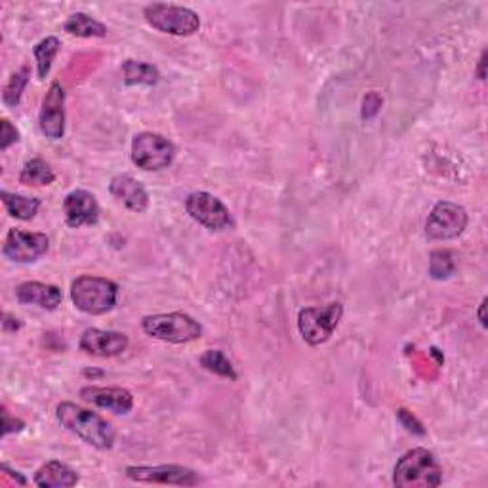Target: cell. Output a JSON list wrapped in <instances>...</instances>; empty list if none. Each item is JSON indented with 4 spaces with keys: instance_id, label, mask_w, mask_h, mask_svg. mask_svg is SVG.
Wrapping results in <instances>:
<instances>
[{
    "instance_id": "cell-28",
    "label": "cell",
    "mask_w": 488,
    "mask_h": 488,
    "mask_svg": "<svg viewBox=\"0 0 488 488\" xmlns=\"http://www.w3.org/2000/svg\"><path fill=\"white\" fill-rule=\"evenodd\" d=\"M382 103L384 101H382V98H379V94H376V92L367 94L363 100V113L360 115H363L365 120L374 119L379 113V110H382Z\"/></svg>"
},
{
    "instance_id": "cell-23",
    "label": "cell",
    "mask_w": 488,
    "mask_h": 488,
    "mask_svg": "<svg viewBox=\"0 0 488 488\" xmlns=\"http://www.w3.org/2000/svg\"><path fill=\"white\" fill-rule=\"evenodd\" d=\"M60 48H62V43L58 37H46L41 43L34 44L33 56H34V62H37V75L41 81H44L50 75L53 58L58 56Z\"/></svg>"
},
{
    "instance_id": "cell-18",
    "label": "cell",
    "mask_w": 488,
    "mask_h": 488,
    "mask_svg": "<svg viewBox=\"0 0 488 488\" xmlns=\"http://www.w3.org/2000/svg\"><path fill=\"white\" fill-rule=\"evenodd\" d=\"M79 474L67 464L52 460L41 465L34 474V484L41 488H71L79 484Z\"/></svg>"
},
{
    "instance_id": "cell-20",
    "label": "cell",
    "mask_w": 488,
    "mask_h": 488,
    "mask_svg": "<svg viewBox=\"0 0 488 488\" xmlns=\"http://www.w3.org/2000/svg\"><path fill=\"white\" fill-rule=\"evenodd\" d=\"M122 81L126 86H155L160 81V73L151 63L126 60L122 63Z\"/></svg>"
},
{
    "instance_id": "cell-27",
    "label": "cell",
    "mask_w": 488,
    "mask_h": 488,
    "mask_svg": "<svg viewBox=\"0 0 488 488\" xmlns=\"http://www.w3.org/2000/svg\"><path fill=\"white\" fill-rule=\"evenodd\" d=\"M17 141H20V130H17L8 119L0 120V149L6 151Z\"/></svg>"
},
{
    "instance_id": "cell-1",
    "label": "cell",
    "mask_w": 488,
    "mask_h": 488,
    "mask_svg": "<svg viewBox=\"0 0 488 488\" xmlns=\"http://www.w3.org/2000/svg\"><path fill=\"white\" fill-rule=\"evenodd\" d=\"M56 418L69 433H73L86 445L98 450H110L115 445L117 431L98 412L88 410L75 403H60L56 408Z\"/></svg>"
},
{
    "instance_id": "cell-10",
    "label": "cell",
    "mask_w": 488,
    "mask_h": 488,
    "mask_svg": "<svg viewBox=\"0 0 488 488\" xmlns=\"http://www.w3.org/2000/svg\"><path fill=\"white\" fill-rule=\"evenodd\" d=\"M124 475L136 483H157L176 486H196L201 483L196 472L184 465H130L124 469Z\"/></svg>"
},
{
    "instance_id": "cell-7",
    "label": "cell",
    "mask_w": 488,
    "mask_h": 488,
    "mask_svg": "<svg viewBox=\"0 0 488 488\" xmlns=\"http://www.w3.org/2000/svg\"><path fill=\"white\" fill-rule=\"evenodd\" d=\"M132 162L148 172H158L168 168L176 158V148L174 143L155 132H139L132 139L130 148Z\"/></svg>"
},
{
    "instance_id": "cell-11",
    "label": "cell",
    "mask_w": 488,
    "mask_h": 488,
    "mask_svg": "<svg viewBox=\"0 0 488 488\" xmlns=\"http://www.w3.org/2000/svg\"><path fill=\"white\" fill-rule=\"evenodd\" d=\"M50 248V239L44 233H27L22 229H10L3 254L14 263H34L43 258Z\"/></svg>"
},
{
    "instance_id": "cell-31",
    "label": "cell",
    "mask_w": 488,
    "mask_h": 488,
    "mask_svg": "<svg viewBox=\"0 0 488 488\" xmlns=\"http://www.w3.org/2000/svg\"><path fill=\"white\" fill-rule=\"evenodd\" d=\"M3 329L6 330V332H17V330H20L22 329V322H20V319H15V317H12V315H5V321H3Z\"/></svg>"
},
{
    "instance_id": "cell-32",
    "label": "cell",
    "mask_w": 488,
    "mask_h": 488,
    "mask_svg": "<svg viewBox=\"0 0 488 488\" xmlns=\"http://www.w3.org/2000/svg\"><path fill=\"white\" fill-rule=\"evenodd\" d=\"M0 469H3V472L8 475V477H12V479H15V483L17 484H22V486H25L27 484V479L20 474V472H14V469L8 465V464H3V465H0Z\"/></svg>"
},
{
    "instance_id": "cell-25",
    "label": "cell",
    "mask_w": 488,
    "mask_h": 488,
    "mask_svg": "<svg viewBox=\"0 0 488 488\" xmlns=\"http://www.w3.org/2000/svg\"><path fill=\"white\" fill-rule=\"evenodd\" d=\"M29 75H31L29 67H22L20 71H15V73H12L10 79H8V82L5 84L3 103L6 107H10V110H14V107L20 105L22 96L25 92V86L29 84Z\"/></svg>"
},
{
    "instance_id": "cell-17",
    "label": "cell",
    "mask_w": 488,
    "mask_h": 488,
    "mask_svg": "<svg viewBox=\"0 0 488 488\" xmlns=\"http://www.w3.org/2000/svg\"><path fill=\"white\" fill-rule=\"evenodd\" d=\"M15 300L22 305H37L46 311H56L63 301V294L58 286L37 281H27L15 286Z\"/></svg>"
},
{
    "instance_id": "cell-24",
    "label": "cell",
    "mask_w": 488,
    "mask_h": 488,
    "mask_svg": "<svg viewBox=\"0 0 488 488\" xmlns=\"http://www.w3.org/2000/svg\"><path fill=\"white\" fill-rule=\"evenodd\" d=\"M198 363H201V367L215 376L220 378H225V379H231V382H234V379L239 378V374L234 372V367L231 360L227 359V355L220 349H208L201 355V359H198Z\"/></svg>"
},
{
    "instance_id": "cell-3",
    "label": "cell",
    "mask_w": 488,
    "mask_h": 488,
    "mask_svg": "<svg viewBox=\"0 0 488 488\" xmlns=\"http://www.w3.org/2000/svg\"><path fill=\"white\" fill-rule=\"evenodd\" d=\"M117 300L119 286L110 279L82 275L71 284V301L86 315L110 313L117 305Z\"/></svg>"
},
{
    "instance_id": "cell-33",
    "label": "cell",
    "mask_w": 488,
    "mask_h": 488,
    "mask_svg": "<svg viewBox=\"0 0 488 488\" xmlns=\"http://www.w3.org/2000/svg\"><path fill=\"white\" fill-rule=\"evenodd\" d=\"M475 75H477V79H479V81H484V79H486V50H483V53H481V58H479V65H477Z\"/></svg>"
},
{
    "instance_id": "cell-8",
    "label": "cell",
    "mask_w": 488,
    "mask_h": 488,
    "mask_svg": "<svg viewBox=\"0 0 488 488\" xmlns=\"http://www.w3.org/2000/svg\"><path fill=\"white\" fill-rule=\"evenodd\" d=\"M469 222L467 210L460 205L441 201L433 206L426 222V237L429 241H450L465 231Z\"/></svg>"
},
{
    "instance_id": "cell-19",
    "label": "cell",
    "mask_w": 488,
    "mask_h": 488,
    "mask_svg": "<svg viewBox=\"0 0 488 488\" xmlns=\"http://www.w3.org/2000/svg\"><path fill=\"white\" fill-rule=\"evenodd\" d=\"M0 198H3V205L6 206L12 218L22 220V222L33 220L41 208V198H34V196H24L17 193L0 191Z\"/></svg>"
},
{
    "instance_id": "cell-5",
    "label": "cell",
    "mask_w": 488,
    "mask_h": 488,
    "mask_svg": "<svg viewBox=\"0 0 488 488\" xmlns=\"http://www.w3.org/2000/svg\"><path fill=\"white\" fill-rule=\"evenodd\" d=\"M343 317V305L334 301L321 307H303L298 313V330L307 346L317 348L327 343Z\"/></svg>"
},
{
    "instance_id": "cell-16",
    "label": "cell",
    "mask_w": 488,
    "mask_h": 488,
    "mask_svg": "<svg viewBox=\"0 0 488 488\" xmlns=\"http://www.w3.org/2000/svg\"><path fill=\"white\" fill-rule=\"evenodd\" d=\"M110 193L122 206L130 212L141 214L149 208V193L141 182L129 174H119L111 179Z\"/></svg>"
},
{
    "instance_id": "cell-30",
    "label": "cell",
    "mask_w": 488,
    "mask_h": 488,
    "mask_svg": "<svg viewBox=\"0 0 488 488\" xmlns=\"http://www.w3.org/2000/svg\"><path fill=\"white\" fill-rule=\"evenodd\" d=\"M397 416H399V420L403 422V426L410 431V433H416V435H424L426 429L422 427V424L414 418V416H410L405 408H401L399 412H397Z\"/></svg>"
},
{
    "instance_id": "cell-2",
    "label": "cell",
    "mask_w": 488,
    "mask_h": 488,
    "mask_svg": "<svg viewBox=\"0 0 488 488\" xmlns=\"http://www.w3.org/2000/svg\"><path fill=\"white\" fill-rule=\"evenodd\" d=\"M443 483V469L427 448H412L393 469V484L399 488H435Z\"/></svg>"
},
{
    "instance_id": "cell-14",
    "label": "cell",
    "mask_w": 488,
    "mask_h": 488,
    "mask_svg": "<svg viewBox=\"0 0 488 488\" xmlns=\"http://www.w3.org/2000/svg\"><path fill=\"white\" fill-rule=\"evenodd\" d=\"M65 224L73 229H81L84 225H96L100 220V205L94 193L86 189L71 191L63 201Z\"/></svg>"
},
{
    "instance_id": "cell-34",
    "label": "cell",
    "mask_w": 488,
    "mask_h": 488,
    "mask_svg": "<svg viewBox=\"0 0 488 488\" xmlns=\"http://www.w3.org/2000/svg\"><path fill=\"white\" fill-rule=\"evenodd\" d=\"M486 303H488V300L483 298V301H481V305H479V311H477V319H479V322H481V327H483V329L488 327V324H486V315H484V311H486Z\"/></svg>"
},
{
    "instance_id": "cell-4",
    "label": "cell",
    "mask_w": 488,
    "mask_h": 488,
    "mask_svg": "<svg viewBox=\"0 0 488 488\" xmlns=\"http://www.w3.org/2000/svg\"><path fill=\"white\" fill-rule=\"evenodd\" d=\"M141 329L148 336L167 343H176V346L195 341L203 336L201 322L182 311L143 317Z\"/></svg>"
},
{
    "instance_id": "cell-22",
    "label": "cell",
    "mask_w": 488,
    "mask_h": 488,
    "mask_svg": "<svg viewBox=\"0 0 488 488\" xmlns=\"http://www.w3.org/2000/svg\"><path fill=\"white\" fill-rule=\"evenodd\" d=\"M53 179H56V172H53L52 167L43 158L27 160L20 174V182L24 186H33V187L50 186L53 184Z\"/></svg>"
},
{
    "instance_id": "cell-21",
    "label": "cell",
    "mask_w": 488,
    "mask_h": 488,
    "mask_svg": "<svg viewBox=\"0 0 488 488\" xmlns=\"http://www.w3.org/2000/svg\"><path fill=\"white\" fill-rule=\"evenodd\" d=\"M63 29L65 33L73 34V37H79V39H103L107 34V27L101 22H98L96 17L82 14V12L69 15V20L65 22Z\"/></svg>"
},
{
    "instance_id": "cell-13",
    "label": "cell",
    "mask_w": 488,
    "mask_h": 488,
    "mask_svg": "<svg viewBox=\"0 0 488 488\" xmlns=\"http://www.w3.org/2000/svg\"><path fill=\"white\" fill-rule=\"evenodd\" d=\"M130 346V340L124 332L117 330H100V329H86L81 336L79 348L94 357L111 359L122 355Z\"/></svg>"
},
{
    "instance_id": "cell-9",
    "label": "cell",
    "mask_w": 488,
    "mask_h": 488,
    "mask_svg": "<svg viewBox=\"0 0 488 488\" xmlns=\"http://www.w3.org/2000/svg\"><path fill=\"white\" fill-rule=\"evenodd\" d=\"M186 210L191 218L210 231H224L233 225L229 208L218 196L206 191H193L186 198Z\"/></svg>"
},
{
    "instance_id": "cell-15",
    "label": "cell",
    "mask_w": 488,
    "mask_h": 488,
    "mask_svg": "<svg viewBox=\"0 0 488 488\" xmlns=\"http://www.w3.org/2000/svg\"><path fill=\"white\" fill-rule=\"evenodd\" d=\"M81 397L98 408L110 410L113 414H129L134 408V395L122 388H100L88 386L81 389Z\"/></svg>"
},
{
    "instance_id": "cell-29",
    "label": "cell",
    "mask_w": 488,
    "mask_h": 488,
    "mask_svg": "<svg viewBox=\"0 0 488 488\" xmlns=\"http://www.w3.org/2000/svg\"><path fill=\"white\" fill-rule=\"evenodd\" d=\"M24 427H25V424L20 418H15V416H12L6 410V407H3V437H8L10 433L22 431Z\"/></svg>"
},
{
    "instance_id": "cell-6",
    "label": "cell",
    "mask_w": 488,
    "mask_h": 488,
    "mask_svg": "<svg viewBox=\"0 0 488 488\" xmlns=\"http://www.w3.org/2000/svg\"><path fill=\"white\" fill-rule=\"evenodd\" d=\"M143 17L155 31L172 37H191L201 29V17L186 6L153 3L143 8Z\"/></svg>"
},
{
    "instance_id": "cell-26",
    "label": "cell",
    "mask_w": 488,
    "mask_h": 488,
    "mask_svg": "<svg viewBox=\"0 0 488 488\" xmlns=\"http://www.w3.org/2000/svg\"><path fill=\"white\" fill-rule=\"evenodd\" d=\"M456 271V262L455 254L450 250H433L429 256V275L435 281L448 279L450 275H455Z\"/></svg>"
},
{
    "instance_id": "cell-12",
    "label": "cell",
    "mask_w": 488,
    "mask_h": 488,
    "mask_svg": "<svg viewBox=\"0 0 488 488\" xmlns=\"http://www.w3.org/2000/svg\"><path fill=\"white\" fill-rule=\"evenodd\" d=\"M39 126L41 132L52 141H58L65 136V90L58 81L50 84L43 98Z\"/></svg>"
}]
</instances>
